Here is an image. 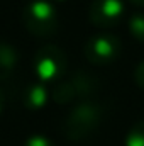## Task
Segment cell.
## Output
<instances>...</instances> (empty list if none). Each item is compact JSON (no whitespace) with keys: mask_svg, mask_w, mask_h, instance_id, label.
<instances>
[{"mask_svg":"<svg viewBox=\"0 0 144 146\" xmlns=\"http://www.w3.org/2000/svg\"><path fill=\"white\" fill-rule=\"evenodd\" d=\"M24 26L39 37L53 36L58 29V14L51 2L34 0L27 3L22 10Z\"/></svg>","mask_w":144,"mask_h":146,"instance_id":"7a4b0ae2","label":"cell"},{"mask_svg":"<svg viewBox=\"0 0 144 146\" xmlns=\"http://www.w3.org/2000/svg\"><path fill=\"white\" fill-rule=\"evenodd\" d=\"M68 83L71 85L73 94L76 99H87V97H92L98 87H100V82L97 76H93L92 73L85 72V70H78L73 75H70L68 78Z\"/></svg>","mask_w":144,"mask_h":146,"instance_id":"8992f818","label":"cell"},{"mask_svg":"<svg viewBox=\"0 0 144 146\" xmlns=\"http://www.w3.org/2000/svg\"><path fill=\"white\" fill-rule=\"evenodd\" d=\"M3 104H5V94H3V90L0 88V112L3 109Z\"/></svg>","mask_w":144,"mask_h":146,"instance_id":"4fadbf2b","label":"cell"},{"mask_svg":"<svg viewBox=\"0 0 144 146\" xmlns=\"http://www.w3.org/2000/svg\"><path fill=\"white\" fill-rule=\"evenodd\" d=\"M129 29L136 39L144 41V14L137 12L129 17Z\"/></svg>","mask_w":144,"mask_h":146,"instance_id":"30bf717a","label":"cell"},{"mask_svg":"<svg viewBox=\"0 0 144 146\" xmlns=\"http://www.w3.org/2000/svg\"><path fill=\"white\" fill-rule=\"evenodd\" d=\"M120 51L119 37L108 33H100L97 36L90 37L85 44V56L93 65H107L112 63Z\"/></svg>","mask_w":144,"mask_h":146,"instance_id":"277c9868","label":"cell"},{"mask_svg":"<svg viewBox=\"0 0 144 146\" xmlns=\"http://www.w3.org/2000/svg\"><path fill=\"white\" fill-rule=\"evenodd\" d=\"M24 146H54L51 139H48L46 136H41V134H34L31 138L26 139Z\"/></svg>","mask_w":144,"mask_h":146,"instance_id":"8fae6325","label":"cell"},{"mask_svg":"<svg viewBox=\"0 0 144 146\" xmlns=\"http://www.w3.org/2000/svg\"><path fill=\"white\" fill-rule=\"evenodd\" d=\"M124 15L122 0H93L90 5V21L98 27H110Z\"/></svg>","mask_w":144,"mask_h":146,"instance_id":"5b68a950","label":"cell"},{"mask_svg":"<svg viewBox=\"0 0 144 146\" xmlns=\"http://www.w3.org/2000/svg\"><path fill=\"white\" fill-rule=\"evenodd\" d=\"M134 80H136V83L144 88V61H141L137 66H136V72H134Z\"/></svg>","mask_w":144,"mask_h":146,"instance_id":"7c38bea8","label":"cell"},{"mask_svg":"<svg viewBox=\"0 0 144 146\" xmlns=\"http://www.w3.org/2000/svg\"><path fill=\"white\" fill-rule=\"evenodd\" d=\"M48 95H49V90L46 88L44 83H31L24 88L22 102L27 109H39L46 104Z\"/></svg>","mask_w":144,"mask_h":146,"instance_id":"ba28073f","label":"cell"},{"mask_svg":"<svg viewBox=\"0 0 144 146\" xmlns=\"http://www.w3.org/2000/svg\"><path fill=\"white\" fill-rule=\"evenodd\" d=\"M34 70L44 82L58 80L66 70V54L54 44L41 46L34 54Z\"/></svg>","mask_w":144,"mask_h":146,"instance_id":"3957f363","label":"cell"},{"mask_svg":"<svg viewBox=\"0 0 144 146\" xmlns=\"http://www.w3.org/2000/svg\"><path fill=\"white\" fill-rule=\"evenodd\" d=\"M126 146H144V121L136 122L126 136Z\"/></svg>","mask_w":144,"mask_h":146,"instance_id":"9c48e42d","label":"cell"},{"mask_svg":"<svg viewBox=\"0 0 144 146\" xmlns=\"http://www.w3.org/2000/svg\"><path fill=\"white\" fill-rule=\"evenodd\" d=\"M104 109L93 100H81L73 107L63 121V134L73 143L85 141L100 126Z\"/></svg>","mask_w":144,"mask_h":146,"instance_id":"6da1fadb","label":"cell"},{"mask_svg":"<svg viewBox=\"0 0 144 146\" xmlns=\"http://www.w3.org/2000/svg\"><path fill=\"white\" fill-rule=\"evenodd\" d=\"M17 61H19L17 49L9 42L0 41V82L10 78L14 75Z\"/></svg>","mask_w":144,"mask_h":146,"instance_id":"52a82bcc","label":"cell"},{"mask_svg":"<svg viewBox=\"0 0 144 146\" xmlns=\"http://www.w3.org/2000/svg\"><path fill=\"white\" fill-rule=\"evenodd\" d=\"M132 3H136V5H144V0H131Z\"/></svg>","mask_w":144,"mask_h":146,"instance_id":"5bb4252c","label":"cell"}]
</instances>
